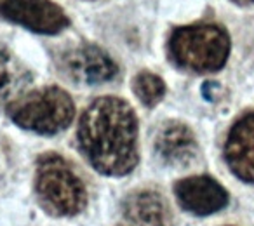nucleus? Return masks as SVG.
<instances>
[{
	"mask_svg": "<svg viewBox=\"0 0 254 226\" xmlns=\"http://www.w3.org/2000/svg\"><path fill=\"white\" fill-rule=\"evenodd\" d=\"M77 138L85 159L101 174L124 176L138 164V120L120 98L94 99L82 113Z\"/></svg>",
	"mask_w": 254,
	"mask_h": 226,
	"instance_id": "nucleus-1",
	"label": "nucleus"
},
{
	"mask_svg": "<svg viewBox=\"0 0 254 226\" xmlns=\"http://www.w3.org/2000/svg\"><path fill=\"white\" fill-rule=\"evenodd\" d=\"M230 54V37L214 23L176 28L169 39V56L180 68L197 73L218 71Z\"/></svg>",
	"mask_w": 254,
	"mask_h": 226,
	"instance_id": "nucleus-2",
	"label": "nucleus"
},
{
	"mask_svg": "<svg viewBox=\"0 0 254 226\" xmlns=\"http://www.w3.org/2000/svg\"><path fill=\"white\" fill-rule=\"evenodd\" d=\"M12 122L39 134L61 132L73 120L75 106L66 91L51 85L21 94L7 105Z\"/></svg>",
	"mask_w": 254,
	"mask_h": 226,
	"instance_id": "nucleus-3",
	"label": "nucleus"
},
{
	"mask_svg": "<svg viewBox=\"0 0 254 226\" xmlns=\"http://www.w3.org/2000/svg\"><path fill=\"white\" fill-rule=\"evenodd\" d=\"M35 186L44 207L56 216L78 214L87 204V191L82 179L56 153H47L39 159Z\"/></svg>",
	"mask_w": 254,
	"mask_h": 226,
	"instance_id": "nucleus-4",
	"label": "nucleus"
},
{
	"mask_svg": "<svg viewBox=\"0 0 254 226\" xmlns=\"http://www.w3.org/2000/svg\"><path fill=\"white\" fill-rule=\"evenodd\" d=\"M0 16L46 35L60 33L70 25L66 12L53 0H0Z\"/></svg>",
	"mask_w": 254,
	"mask_h": 226,
	"instance_id": "nucleus-5",
	"label": "nucleus"
},
{
	"mask_svg": "<svg viewBox=\"0 0 254 226\" xmlns=\"http://www.w3.org/2000/svg\"><path fill=\"white\" fill-rule=\"evenodd\" d=\"M64 73L78 84L96 85L112 80L117 75V64L103 49L91 44L77 46L61 56Z\"/></svg>",
	"mask_w": 254,
	"mask_h": 226,
	"instance_id": "nucleus-6",
	"label": "nucleus"
},
{
	"mask_svg": "<svg viewBox=\"0 0 254 226\" xmlns=\"http://www.w3.org/2000/svg\"><path fill=\"white\" fill-rule=\"evenodd\" d=\"M178 202L197 216L218 212L228 204V193L216 179L209 176H193L181 179L174 186Z\"/></svg>",
	"mask_w": 254,
	"mask_h": 226,
	"instance_id": "nucleus-7",
	"label": "nucleus"
},
{
	"mask_svg": "<svg viewBox=\"0 0 254 226\" xmlns=\"http://www.w3.org/2000/svg\"><path fill=\"white\" fill-rule=\"evenodd\" d=\"M225 159L237 177L254 184V112L239 118L230 129Z\"/></svg>",
	"mask_w": 254,
	"mask_h": 226,
	"instance_id": "nucleus-8",
	"label": "nucleus"
},
{
	"mask_svg": "<svg viewBox=\"0 0 254 226\" xmlns=\"http://www.w3.org/2000/svg\"><path fill=\"white\" fill-rule=\"evenodd\" d=\"M155 150L164 162L171 166H187L197 155V141L190 129L181 122H167L155 138Z\"/></svg>",
	"mask_w": 254,
	"mask_h": 226,
	"instance_id": "nucleus-9",
	"label": "nucleus"
},
{
	"mask_svg": "<svg viewBox=\"0 0 254 226\" xmlns=\"http://www.w3.org/2000/svg\"><path fill=\"white\" fill-rule=\"evenodd\" d=\"M124 214L138 226H173L169 205L157 191H136L124 200Z\"/></svg>",
	"mask_w": 254,
	"mask_h": 226,
	"instance_id": "nucleus-10",
	"label": "nucleus"
},
{
	"mask_svg": "<svg viewBox=\"0 0 254 226\" xmlns=\"http://www.w3.org/2000/svg\"><path fill=\"white\" fill-rule=\"evenodd\" d=\"M32 75L7 49L0 47V105H9L25 92Z\"/></svg>",
	"mask_w": 254,
	"mask_h": 226,
	"instance_id": "nucleus-11",
	"label": "nucleus"
},
{
	"mask_svg": "<svg viewBox=\"0 0 254 226\" xmlns=\"http://www.w3.org/2000/svg\"><path fill=\"white\" fill-rule=\"evenodd\" d=\"M132 89L145 106H155L166 94V84L155 73L141 71L132 80Z\"/></svg>",
	"mask_w": 254,
	"mask_h": 226,
	"instance_id": "nucleus-12",
	"label": "nucleus"
},
{
	"mask_svg": "<svg viewBox=\"0 0 254 226\" xmlns=\"http://www.w3.org/2000/svg\"><path fill=\"white\" fill-rule=\"evenodd\" d=\"M235 4H242V5H246V4H254V0H233Z\"/></svg>",
	"mask_w": 254,
	"mask_h": 226,
	"instance_id": "nucleus-13",
	"label": "nucleus"
}]
</instances>
